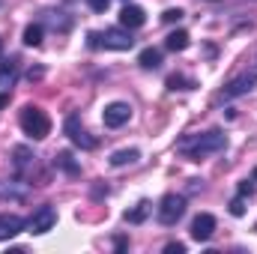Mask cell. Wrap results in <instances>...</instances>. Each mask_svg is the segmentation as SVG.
I'll return each instance as SVG.
<instances>
[{
  "mask_svg": "<svg viewBox=\"0 0 257 254\" xmlns=\"http://www.w3.org/2000/svg\"><path fill=\"white\" fill-rule=\"evenodd\" d=\"M165 251L168 254H186V245L183 242H171V245H165Z\"/></svg>",
  "mask_w": 257,
  "mask_h": 254,
  "instance_id": "484cf974",
  "label": "cell"
},
{
  "mask_svg": "<svg viewBox=\"0 0 257 254\" xmlns=\"http://www.w3.org/2000/svg\"><path fill=\"white\" fill-rule=\"evenodd\" d=\"M42 24H27V30H24V45H30V48H36L39 42H42Z\"/></svg>",
  "mask_w": 257,
  "mask_h": 254,
  "instance_id": "44dd1931",
  "label": "cell"
},
{
  "mask_svg": "<svg viewBox=\"0 0 257 254\" xmlns=\"http://www.w3.org/2000/svg\"><path fill=\"white\" fill-rule=\"evenodd\" d=\"M102 120H105V126L108 129L126 126L128 120H132V105H126V102H111V105H105Z\"/></svg>",
  "mask_w": 257,
  "mask_h": 254,
  "instance_id": "52a82bcc",
  "label": "cell"
},
{
  "mask_svg": "<svg viewBox=\"0 0 257 254\" xmlns=\"http://www.w3.org/2000/svg\"><path fill=\"white\" fill-rule=\"evenodd\" d=\"M197 81L194 78H186V75H171L168 78V90H194Z\"/></svg>",
  "mask_w": 257,
  "mask_h": 254,
  "instance_id": "ffe728a7",
  "label": "cell"
},
{
  "mask_svg": "<svg viewBox=\"0 0 257 254\" xmlns=\"http://www.w3.org/2000/svg\"><path fill=\"white\" fill-rule=\"evenodd\" d=\"M12 156H15V171H18V174H24V171H33V168H36V156H33L27 147H15V150H12Z\"/></svg>",
  "mask_w": 257,
  "mask_h": 254,
  "instance_id": "5bb4252c",
  "label": "cell"
},
{
  "mask_svg": "<svg viewBox=\"0 0 257 254\" xmlns=\"http://www.w3.org/2000/svg\"><path fill=\"white\" fill-rule=\"evenodd\" d=\"M6 102H9V90H3V93H0V108H3Z\"/></svg>",
  "mask_w": 257,
  "mask_h": 254,
  "instance_id": "f1b7e54d",
  "label": "cell"
},
{
  "mask_svg": "<svg viewBox=\"0 0 257 254\" xmlns=\"http://www.w3.org/2000/svg\"><path fill=\"white\" fill-rule=\"evenodd\" d=\"M224 147H227V138H224L221 129H209V132H203V135H189V138H183V141L177 144V150H180L189 162H203L206 156L221 153Z\"/></svg>",
  "mask_w": 257,
  "mask_h": 254,
  "instance_id": "6da1fadb",
  "label": "cell"
},
{
  "mask_svg": "<svg viewBox=\"0 0 257 254\" xmlns=\"http://www.w3.org/2000/svg\"><path fill=\"white\" fill-rule=\"evenodd\" d=\"M183 15H186V12H183L180 6H177V9H165V12H162V21H165V24H174V21H180Z\"/></svg>",
  "mask_w": 257,
  "mask_h": 254,
  "instance_id": "603a6c76",
  "label": "cell"
},
{
  "mask_svg": "<svg viewBox=\"0 0 257 254\" xmlns=\"http://www.w3.org/2000/svg\"><path fill=\"white\" fill-rule=\"evenodd\" d=\"M63 132L69 135V141L75 144V147H81V150H96V138H90V132L81 126V120L75 117V114H69L66 117V123H63Z\"/></svg>",
  "mask_w": 257,
  "mask_h": 254,
  "instance_id": "277c9868",
  "label": "cell"
},
{
  "mask_svg": "<svg viewBox=\"0 0 257 254\" xmlns=\"http://www.w3.org/2000/svg\"><path fill=\"white\" fill-rule=\"evenodd\" d=\"M251 180H254V183H257V168H254V174H251Z\"/></svg>",
  "mask_w": 257,
  "mask_h": 254,
  "instance_id": "f546056e",
  "label": "cell"
},
{
  "mask_svg": "<svg viewBox=\"0 0 257 254\" xmlns=\"http://www.w3.org/2000/svg\"><path fill=\"white\" fill-rule=\"evenodd\" d=\"M0 57H3V39H0Z\"/></svg>",
  "mask_w": 257,
  "mask_h": 254,
  "instance_id": "4dcf8cb0",
  "label": "cell"
},
{
  "mask_svg": "<svg viewBox=\"0 0 257 254\" xmlns=\"http://www.w3.org/2000/svg\"><path fill=\"white\" fill-rule=\"evenodd\" d=\"M239 194H242V197H251V194H254V183H251V180H242V183H239Z\"/></svg>",
  "mask_w": 257,
  "mask_h": 254,
  "instance_id": "d4e9b609",
  "label": "cell"
},
{
  "mask_svg": "<svg viewBox=\"0 0 257 254\" xmlns=\"http://www.w3.org/2000/svg\"><path fill=\"white\" fill-rule=\"evenodd\" d=\"M54 224H57V209H54L51 203L39 206V209L27 218V230H30V233H48Z\"/></svg>",
  "mask_w": 257,
  "mask_h": 254,
  "instance_id": "5b68a950",
  "label": "cell"
},
{
  "mask_svg": "<svg viewBox=\"0 0 257 254\" xmlns=\"http://www.w3.org/2000/svg\"><path fill=\"white\" fill-rule=\"evenodd\" d=\"M27 186L30 183H24V180H0V200H24Z\"/></svg>",
  "mask_w": 257,
  "mask_h": 254,
  "instance_id": "8fae6325",
  "label": "cell"
},
{
  "mask_svg": "<svg viewBox=\"0 0 257 254\" xmlns=\"http://www.w3.org/2000/svg\"><path fill=\"white\" fill-rule=\"evenodd\" d=\"M54 168H60L69 177H81V165L75 162V156H72L69 150H60V153L54 156Z\"/></svg>",
  "mask_w": 257,
  "mask_h": 254,
  "instance_id": "4fadbf2b",
  "label": "cell"
},
{
  "mask_svg": "<svg viewBox=\"0 0 257 254\" xmlns=\"http://www.w3.org/2000/svg\"><path fill=\"white\" fill-rule=\"evenodd\" d=\"M24 227H27V221H24V218H18V215H12V212H0V242H6V239L18 236Z\"/></svg>",
  "mask_w": 257,
  "mask_h": 254,
  "instance_id": "30bf717a",
  "label": "cell"
},
{
  "mask_svg": "<svg viewBox=\"0 0 257 254\" xmlns=\"http://www.w3.org/2000/svg\"><path fill=\"white\" fill-rule=\"evenodd\" d=\"M183 215H186V197H183V194H165V197H162V203H159V209H156L159 224L174 227Z\"/></svg>",
  "mask_w": 257,
  "mask_h": 254,
  "instance_id": "3957f363",
  "label": "cell"
},
{
  "mask_svg": "<svg viewBox=\"0 0 257 254\" xmlns=\"http://www.w3.org/2000/svg\"><path fill=\"white\" fill-rule=\"evenodd\" d=\"M138 159H141V153H138V150H117L108 162H111L114 168H123V165H132V162H138Z\"/></svg>",
  "mask_w": 257,
  "mask_h": 254,
  "instance_id": "d6986e66",
  "label": "cell"
},
{
  "mask_svg": "<svg viewBox=\"0 0 257 254\" xmlns=\"http://www.w3.org/2000/svg\"><path fill=\"white\" fill-rule=\"evenodd\" d=\"M15 78H18V60L12 57V60H6V63L0 66V87L9 90L15 84Z\"/></svg>",
  "mask_w": 257,
  "mask_h": 254,
  "instance_id": "9a60e30c",
  "label": "cell"
},
{
  "mask_svg": "<svg viewBox=\"0 0 257 254\" xmlns=\"http://www.w3.org/2000/svg\"><path fill=\"white\" fill-rule=\"evenodd\" d=\"M254 84H257V72H251V75H239V78H233V81L224 87L221 99H236V96H245L248 90H254Z\"/></svg>",
  "mask_w": 257,
  "mask_h": 254,
  "instance_id": "ba28073f",
  "label": "cell"
},
{
  "mask_svg": "<svg viewBox=\"0 0 257 254\" xmlns=\"http://www.w3.org/2000/svg\"><path fill=\"white\" fill-rule=\"evenodd\" d=\"M87 39H90V42H87V45H90V48H102V45H99V33H90V36H87Z\"/></svg>",
  "mask_w": 257,
  "mask_h": 254,
  "instance_id": "83f0119b",
  "label": "cell"
},
{
  "mask_svg": "<svg viewBox=\"0 0 257 254\" xmlns=\"http://www.w3.org/2000/svg\"><path fill=\"white\" fill-rule=\"evenodd\" d=\"M138 63L144 66V69H159L162 66V51L159 48H144L141 57H138Z\"/></svg>",
  "mask_w": 257,
  "mask_h": 254,
  "instance_id": "ac0fdd59",
  "label": "cell"
},
{
  "mask_svg": "<svg viewBox=\"0 0 257 254\" xmlns=\"http://www.w3.org/2000/svg\"><path fill=\"white\" fill-rule=\"evenodd\" d=\"M165 48H168V51H186V48H189V33H186V30H174V33H168Z\"/></svg>",
  "mask_w": 257,
  "mask_h": 254,
  "instance_id": "e0dca14e",
  "label": "cell"
},
{
  "mask_svg": "<svg viewBox=\"0 0 257 254\" xmlns=\"http://www.w3.org/2000/svg\"><path fill=\"white\" fill-rule=\"evenodd\" d=\"M150 212H153V203H150V200H141L135 209H128V212H126V221H128V224H141V221H147V218H150Z\"/></svg>",
  "mask_w": 257,
  "mask_h": 254,
  "instance_id": "2e32d148",
  "label": "cell"
},
{
  "mask_svg": "<svg viewBox=\"0 0 257 254\" xmlns=\"http://www.w3.org/2000/svg\"><path fill=\"white\" fill-rule=\"evenodd\" d=\"M87 6H90L93 12H105V9L111 6V0H87Z\"/></svg>",
  "mask_w": 257,
  "mask_h": 254,
  "instance_id": "cb8c5ba5",
  "label": "cell"
},
{
  "mask_svg": "<svg viewBox=\"0 0 257 254\" xmlns=\"http://www.w3.org/2000/svg\"><path fill=\"white\" fill-rule=\"evenodd\" d=\"M18 123L24 129V135L33 138V141H42V138H48V132H51V120H48V114H45L39 105H24L21 114H18Z\"/></svg>",
  "mask_w": 257,
  "mask_h": 254,
  "instance_id": "7a4b0ae2",
  "label": "cell"
},
{
  "mask_svg": "<svg viewBox=\"0 0 257 254\" xmlns=\"http://www.w3.org/2000/svg\"><path fill=\"white\" fill-rule=\"evenodd\" d=\"M147 21V12L141 9V6H132V3H126L123 9H120V24L126 27V30H135V27H141Z\"/></svg>",
  "mask_w": 257,
  "mask_h": 254,
  "instance_id": "7c38bea8",
  "label": "cell"
},
{
  "mask_svg": "<svg viewBox=\"0 0 257 254\" xmlns=\"http://www.w3.org/2000/svg\"><path fill=\"white\" fill-rule=\"evenodd\" d=\"M212 233H215V218H212L209 212H200L192 221V239L206 242V239H212Z\"/></svg>",
  "mask_w": 257,
  "mask_h": 254,
  "instance_id": "9c48e42d",
  "label": "cell"
},
{
  "mask_svg": "<svg viewBox=\"0 0 257 254\" xmlns=\"http://www.w3.org/2000/svg\"><path fill=\"white\" fill-rule=\"evenodd\" d=\"M42 75H45V69H39V66H36V69H30V72H27V78H30V81H39V78H42Z\"/></svg>",
  "mask_w": 257,
  "mask_h": 254,
  "instance_id": "4316f807",
  "label": "cell"
},
{
  "mask_svg": "<svg viewBox=\"0 0 257 254\" xmlns=\"http://www.w3.org/2000/svg\"><path fill=\"white\" fill-rule=\"evenodd\" d=\"M99 45L102 48H111V51H128L135 45L132 33L123 30V27H108L105 33H99Z\"/></svg>",
  "mask_w": 257,
  "mask_h": 254,
  "instance_id": "8992f818",
  "label": "cell"
},
{
  "mask_svg": "<svg viewBox=\"0 0 257 254\" xmlns=\"http://www.w3.org/2000/svg\"><path fill=\"white\" fill-rule=\"evenodd\" d=\"M230 215H236V218L245 215V197H242V194H236V197L230 200Z\"/></svg>",
  "mask_w": 257,
  "mask_h": 254,
  "instance_id": "7402d4cb",
  "label": "cell"
}]
</instances>
